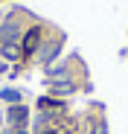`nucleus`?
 <instances>
[{
    "mask_svg": "<svg viewBox=\"0 0 128 134\" xmlns=\"http://www.w3.org/2000/svg\"><path fill=\"white\" fill-rule=\"evenodd\" d=\"M38 105H41V108H47V111H55V114H61V111H64V105H61V102H55V99H47V96L41 99Z\"/></svg>",
    "mask_w": 128,
    "mask_h": 134,
    "instance_id": "nucleus-3",
    "label": "nucleus"
},
{
    "mask_svg": "<svg viewBox=\"0 0 128 134\" xmlns=\"http://www.w3.org/2000/svg\"><path fill=\"white\" fill-rule=\"evenodd\" d=\"M55 93H73V85H55Z\"/></svg>",
    "mask_w": 128,
    "mask_h": 134,
    "instance_id": "nucleus-5",
    "label": "nucleus"
},
{
    "mask_svg": "<svg viewBox=\"0 0 128 134\" xmlns=\"http://www.w3.org/2000/svg\"><path fill=\"white\" fill-rule=\"evenodd\" d=\"M0 96H3L6 102H12V105H15V102H20V93H18V91H3Z\"/></svg>",
    "mask_w": 128,
    "mask_h": 134,
    "instance_id": "nucleus-4",
    "label": "nucleus"
},
{
    "mask_svg": "<svg viewBox=\"0 0 128 134\" xmlns=\"http://www.w3.org/2000/svg\"><path fill=\"white\" fill-rule=\"evenodd\" d=\"M26 117H29L26 105H20V102H18V105H12V108H9V122H12L15 128H18V125H24V122H26Z\"/></svg>",
    "mask_w": 128,
    "mask_h": 134,
    "instance_id": "nucleus-2",
    "label": "nucleus"
},
{
    "mask_svg": "<svg viewBox=\"0 0 128 134\" xmlns=\"http://www.w3.org/2000/svg\"><path fill=\"white\" fill-rule=\"evenodd\" d=\"M41 41H44V29L41 26L26 29V35L20 38V58H32L38 53V47H41Z\"/></svg>",
    "mask_w": 128,
    "mask_h": 134,
    "instance_id": "nucleus-1",
    "label": "nucleus"
}]
</instances>
